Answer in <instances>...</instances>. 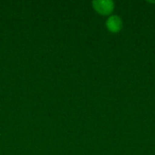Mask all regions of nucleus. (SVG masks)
<instances>
[{"mask_svg":"<svg viewBox=\"0 0 155 155\" xmlns=\"http://www.w3.org/2000/svg\"><path fill=\"white\" fill-rule=\"evenodd\" d=\"M92 5L94 9L102 15H108L114 9V3L111 0H95Z\"/></svg>","mask_w":155,"mask_h":155,"instance_id":"nucleus-1","label":"nucleus"},{"mask_svg":"<svg viewBox=\"0 0 155 155\" xmlns=\"http://www.w3.org/2000/svg\"><path fill=\"white\" fill-rule=\"evenodd\" d=\"M106 27H107V29L110 32L117 33L123 27V21H122V19L119 16L112 15L106 21Z\"/></svg>","mask_w":155,"mask_h":155,"instance_id":"nucleus-2","label":"nucleus"}]
</instances>
